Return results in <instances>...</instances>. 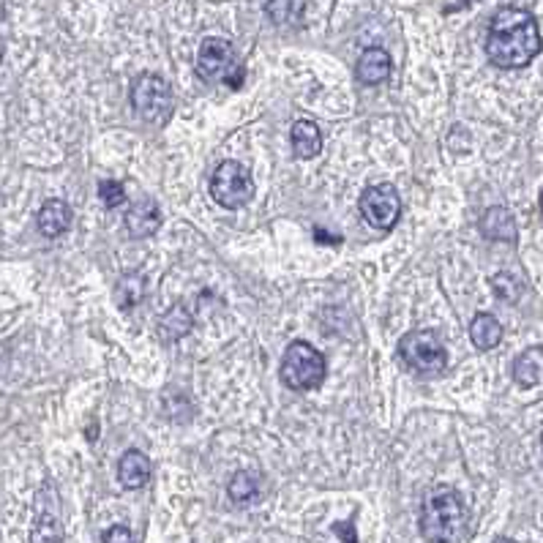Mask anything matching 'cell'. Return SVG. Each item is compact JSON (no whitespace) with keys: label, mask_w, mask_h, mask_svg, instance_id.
Wrapping results in <instances>:
<instances>
[{"label":"cell","mask_w":543,"mask_h":543,"mask_svg":"<svg viewBox=\"0 0 543 543\" xmlns=\"http://www.w3.org/2000/svg\"><path fill=\"white\" fill-rule=\"evenodd\" d=\"M363 219L369 221V227L374 229H393L398 216H401V197L396 192V186L390 183H377V186H369L363 189L360 194V202H358Z\"/></svg>","instance_id":"8"},{"label":"cell","mask_w":543,"mask_h":543,"mask_svg":"<svg viewBox=\"0 0 543 543\" xmlns=\"http://www.w3.org/2000/svg\"><path fill=\"white\" fill-rule=\"evenodd\" d=\"M63 540V524L55 508H47L39 500V513L33 519V529H31V543H61Z\"/></svg>","instance_id":"18"},{"label":"cell","mask_w":543,"mask_h":543,"mask_svg":"<svg viewBox=\"0 0 543 543\" xmlns=\"http://www.w3.org/2000/svg\"><path fill=\"white\" fill-rule=\"evenodd\" d=\"M197 74L205 82H224L232 90H240L246 80V69L243 63H238L232 44L219 36L202 39L197 52Z\"/></svg>","instance_id":"3"},{"label":"cell","mask_w":543,"mask_h":543,"mask_svg":"<svg viewBox=\"0 0 543 543\" xmlns=\"http://www.w3.org/2000/svg\"><path fill=\"white\" fill-rule=\"evenodd\" d=\"M36 227L44 238H61L71 227V208L63 200H47L36 216Z\"/></svg>","instance_id":"13"},{"label":"cell","mask_w":543,"mask_h":543,"mask_svg":"<svg viewBox=\"0 0 543 543\" xmlns=\"http://www.w3.org/2000/svg\"><path fill=\"white\" fill-rule=\"evenodd\" d=\"M513 379L521 388H535L543 379V347H527L513 360Z\"/></svg>","instance_id":"17"},{"label":"cell","mask_w":543,"mask_h":543,"mask_svg":"<svg viewBox=\"0 0 543 543\" xmlns=\"http://www.w3.org/2000/svg\"><path fill=\"white\" fill-rule=\"evenodd\" d=\"M98 200H101L104 208L115 211V208H120L126 202V186L120 181H115V178H104L98 183Z\"/></svg>","instance_id":"23"},{"label":"cell","mask_w":543,"mask_h":543,"mask_svg":"<svg viewBox=\"0 0 543 543\" xmlns=\"http://www.w3.org/2000/svg\"><path fill=\"white\" fill-rule=\"evenodd\" d=\"M101 543H137V540H134V532H131L126 524H112V527L104 532Z\"/></svg>","instance_id":"24"},{"label":"cell","mask_w":543,"mask_h":543,"mask_svg":"<svg viewBox=\"0 0 543 543\" xmlns=\"http://www.w3.org/2000/svg\"><path fill=\"white\" fill-rule=\"evenodd\" d=\"M4 55H6V42L0 39V63H4Z\"/></svg>","instance_id":"27"},{"label":"cell","mask_w":543,"mask_h":543,"mask_svg":"<svg viewBox=\"0 0 543 543\" xmlns=\"http://www.w3.org/2000/svg\"><path fill=\"white\" fill-rule=\"evenodd\" d=\"M540 213H543V192H540Z\"/></svg>","instance_id":"29"},{"label":"cell","mask_w":543,"mask_h":543,"mask_svg":"<svg viewBox=\"0 0 543 543\" xmlns=\"http://www.w3.org/2000/svg\"><path fill=\"white\" fill-rule=\"evenodd\" d=\"M540 448H543V435H540Z\"/></svg>","instance_id":"30"},{"label":"cell","mask_w":543,"mask_h":543,"mask_svg":"<svg viewBox=\"0 0 543 543\" xmlns=\"http://www.w3.org/2000/svg\"><path fill=\"white\" fill-rule=\"evenodd\" d=\"M388 74H390V55L379 47L363 50V55L358 58V66H355V77L363 85H379L388 80Z\"/></svg>","instance_id":"15"},{"label":"cell","mask_w":543,"mask_h":543,"mask_svg":"<svg viewBox=\"0 0 543 543\" xmlns=\"http://www.w3.org/2000/svg\"><path fill=\"white\" fill-rule=\"evenodd\" d=\"M540 31L538 20L516 6H505L492 17L486 33V58L497 69H524L540 52Z\"/></svg>","instance_id":"1"},{"label":"cell","mask_w":543,"mask_h":543,"mask_svg":"<svg viewBox=\"0 0 543 543\" xmlns=\"http://www.w3.org/2000/svg\"><path fill=\"white\" fill-rule=\"evenodd\" d=\"M131 107L143 120L162 126L170 120L173 112V90L164 77L159 74H140L131 82Z\"/></svg>","instance_id":"6"},{"label":"cell","mask_w":543,"mask_h":543,"mask_svg":"<svg viewBox=\"0 0 543 543\" xmlns=\"http://www.w3.org/2000/svg\"><path fill=\"white\" fill-rule=\"evenodd\" d=\"M211 197L227 208L238 211L254 200V178L240 162H221L211 178Z\"/></svg>","instance_id":"7"},{"label":"cell","mask_w":543,"mask_h":543,"mask_svg":"<svg viewBox=\"0 0 543 543\" xmlns=\"http://www.w3.org/2000/svg\"><path fill=\"white\" fill-rule=\"evenodd\" d=\"M421 535L429 543H456L467 527V505L454 486H432L421 505Z\"/></svg>","instance_id":"2"},{"label":"cell","mask_w":543,"mask_h":543,"mask_svg":"<svg viewBox=\"0 0 543 543\" xmlns=\"http://www.w3.org/2000/svg\"><path fill=\"white\" fill-rule=\"evenodd\" d=\"M117 481L123 489H143L151 481V459L143 451H126L117 462Z\"/></svg>","instance_id":"11"},{"label":"cell","mask_w":543,"mask_h":543,"mask_svg":"<svg viewBox=\"0 0 543 543\" xmlns=\"http://www.w3.org/2000/svg\"><path fill=\"white\" fill-rule=\"evenodd\" d=\"M494 543H516V540H513V538H505V535H502V538H494Z\"/></svg>","instance_id":"28"},{"label":"cell","mask_w":543,"mask_h":543,"mask_svg":"<svg viewBox=\"0 0 543 543\" xmlns=\"http://www.w3.org/2000/svg\"><path fill=\"white\" fill-rule=\"evenodd\" d=\"M314 238H317V240H323V243H328V246H336V243H342V238L331 235V232H328V229H323V227H314Z\"/></svg>","instance_id":"26"},{"label":"cell","mask_w":543,"mask_h":543,"mask_svg":"<svg viewBox=\"0 0 543 543\" xmlns=\"http://www.w3.org/2000/svg\"><path fill=\"white\" fill-rule=\"evenodd\" d=\"M194 328V317L192 312L183 306V304H173L156 323V331H159V339L173 344V342H181L183 336H189Z\"/></svg>","instance_id":"14"},{"label":"cell","mask_w":543,"mask_h":543,"mask_svg":"<svg viewBox=\"0 0 543 543\" xmlns=\"http://www.w3.org/2000/svg\"><path fill=\"white\" fill-rule=\"evenodd\" d=\"M325 374H328L325 355L309 342H293L285 350L279 377L290 390H314L323 385Z\"/></svg>","instance_id":"4"},{"label":"cell","mask_w":543,"mask_h":543,"mask_svg":"<svg viewBox=\"0 0 543 543\" xmlns=\"http://www.w3.org/2000/svg\"><path fill=\"white\" fill-rule=\"evenodd\" d=\"M470 342L481 352L494 350L502 342V325H500V320L494 314H486V312L475 314L473 323H470Z\"/></svg>","instance_id":"16"},{"label":"cell","mask_w":543,"mask_h":543,"mask_svg":"<svg viewBox=\"0 0 543 543\" xmlns=\"http://www.w3.org/2000/svg\"><path fill=\"white\" fill-rule=\"evenodd\" d=\"M143 298H145V276L143 274H126V276H120V282L115 287V304L123 312H131Z\"/></svg>","instance_id":"20"},{"label":"cell","mask_w":543,"mask_h":543,"mask_svg":"<svg viewBox=\"0 0 543 543\" xmlns=\"http://www.w3.org/2000/svg\"><path fill=\"white\" fill-rule=\"evenodd\" d=\"M398 358L410 366L416 374L437 377L448 366L445 344L435 331H410L398 339Z\"/></svg>","instance_id":"5"},{"label":"cell","mask_w":543,"mask_h":543,"mask_svg":"<svg viewBox=\"0 0 543 543\" xmlns=\"http://www.w3.org/2000/svg\"><path fill=\"white\" fill-rule=\"evenodd\" d=\"M227 494H229V500L238 502V505H246V502L257 500V497H259V475L251 473V470H238V473L229 478Z\"/></svg>","instance_id":"21"},{"label":"cell","mask_w":543,"mask_h":543,"mask_svg":"<svg viewBox=\"0 0 543 543\" xmlns=\"http://www.w3.org/2000/svg\"><path fill=\"white\" fill-rule=\"evenodd\" d=\"M265 14L274 25H298L306 14V0H267Z\"/></svg>","instance_id":"19"},{"label":"cell","mask_w":543,"mask_h":543,"mask_svg":"<svg viewBox=\"0 0 543 543\" xmlns=\"http://www.w3.org/2000/svg\"><path fill=\"white\" fill-rule=\"evenodd\" d=\"M481 235L497 243H516L519 229H516V219L508 208L494 205L481 216Z\"/></svg>","instance_id":"10"},{"label":"cell","mask_w":543,"mask_h":543,"mask_svg":"<svg viewBox=\"0 0 543 543\" xmlns=\"http://www.w3.org/2000/svg\"><path fill=\"white\" fill-rule=\"evenodd\" d=\"M333 532H336L344 543H358V538H355V527H352V519H350V521H336V524H333Z\"/></svg>","instance_id":"25"},{"label":"cell","mask_w":543,"mask_h":543,"mask_svg":"<svg viewBox=\"0 0 543 543\" xmlns=\"http://www.w3.org/2000/svg\"><path fill=\"white\" fill-rule=\"evenodd\" d=\"M162 227V213H159V205L156 200L145 197L140 202H134L126 213V229L131 238H151L156 235Z\"/></svg>","instance_id":"9"},{"label":"cell","mask_w":543,"mask_h":543,"mask_svg":"<svg viewBox=\"0 0 543 543\" xmlns=\"http://www.w3.org/2000/svg\"><path fill=\"white\" fill-rule=\"evenodd\" d=\"M492 290L500 301L516 304L519 295H521V282L513 274H497V276H492Z\"/></svg>","instance_id":"22"},{"label":"cell","mask_w":543,"mask_h":543,"mask_svg":"<svg viewBox=\"0 0 543 543\" xmlns=\"http://www.w3.org/2000/svg\"><path fill=\"white\" fill-rule=\"evenodd\" d=\"M290 145H293V154L298 159H304V162L320 156V151H323V131H320V126L312 123V120L293 123V128H290Z\"/></svg>","instance_id":"12"}]
</instances>
